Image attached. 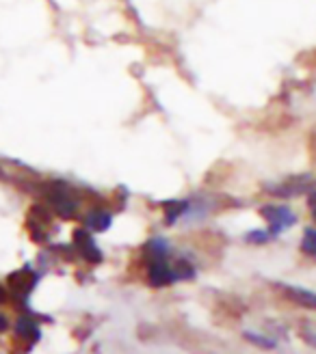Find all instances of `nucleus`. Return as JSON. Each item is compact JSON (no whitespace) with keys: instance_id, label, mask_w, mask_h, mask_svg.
<instances>
[{"instance_id":"16","label":"nucleus","mask_w":316,"mask_h":354,"mask_svg":"<svg viewBox=\"0 0 316 354\" xmlns=\"http://www.w3.org/2000/svg\"><path fill=\"white\" fill-rule=\"evenodd\" d=\"M306 207H308V214L312 216V221H314V225H316V186L306 194Z\"/></svg>"},{"instance_id":"6","label":"nucleus","mask_w":316,"mask_h":354,"mask_svg":"<svg viewBox=\"0 0 316 354\" xmlns=\"http://www.w3.org/2000/svg\"><path fill=\"white\" fill-rule=\"evenodd\" d=\"M72 244H74V251L78 257H82L85 261L89 263H100L104 259V253L100 251V246L94 238L91 232H87L85 227H76L74 234H72Z\"/></svg>"},{"instance_id":"20","label":"nucleus","mask_w":316,"mask_h":354,"mask_svg":"<svg viewBox=\"0 0 316 354\" xmlns=\"http://www.w3.org/2000/svg\"><path fill=\"white\" fill-rule=\"evenodd\" d=\"M5 300H7V290L0 286V303H5Z\"/></svg>"},{"instance_id":"4","label":"nucleus","mask_w":316,"mask_h":354,"mask_svg":"<svg viewBox=\"0 0 316 354\" xmlns=\"http://www.w3.org/2000/svg\"><path fill=\"white\" fill-rule=\"evenodd\" d=\"M215 207H217V197L213 192L195 190L186 197V214H184L182 223H186V225L204 223L215 212Z\"/></svg>"},{"instance_id":"13","label":"nucleus","mask_w":316,"mask_h":354,"mask_svg":"<svg viewBox=\"0 0 316 354\" xmlns=\"http://www.w3.org/2000/svg\"><path fill=\"white\" fill-rule=\"evenodd\" d=\"M299 251L306 257L316 259V225H308L301 232V240H299Z\"/></svg>"},{"instance_id":"8","label":"nucleus","mask_w":316,"mask_h":354,"mask_svg":"<svg viewBox=\"0 0 316 354\" xmlns=\"http://www.w3.org/2000/svg\"><path fill=\"white\" fill-rule=\"evenodd\" d=\"M141 253L148 259H161V257H173V244L167 236H152L143 242Z\"/></svg>"},{"instance_id":"5","label":"nucleus","mask_w":316,"mask_h":354,"mask_svg":"<svg viewBox=\"0 0 316 354\" xmlns=\"http://www.w3.org/2000/svg\"><path fill=\"white\" fill-rule=\"evenodd\" d=\"M113 223H115L113 207L102 205V203L89 205L80 216V227H85L87 232H91L94 236L96 234H107L109 229L113 227Z\"/></svg>"},{"instance_id":"14","label":"nucleus","mask_w":316,"mask_h":354,"mask_svg":"<svg viewBox=\"0 0 316 354\" xmlns=\"http://www.w3.org/2000/svg\"><path fill=\"white\" fill-rule=\"evenodd\" d=\"M243 240L247 242L249 246H267L275 238L271 236V232L267 227H254V229H249V232L243 234Z\"/></svg>"},{"instance_id":"11","label":"nucleus","mask_w":316,"mask_h":354,"mask_svg":"<svg viewBox=\"0 0 316 354\" xmlns=\"http://www.w3.org/2000/svg\"><path fill=\"white\" fill-rule=\"evenodd\" d=\"M282 292L288 300H292V303L308 307V309H316V292L306 290V288H297V286H282Z\"/></svg>"},{"instance_id":"19","label":"nucleus","mask_w":316,"mask_h":354,"mask_svg":"<svg viewBox=\"0 0 316 354\" xmlns=\"http://www.w3.org/2000/svg\"><path fill=\"white\" fill-rule=\"evenodd\" d=\"M9 326V322H7V317L3 315V313H0V333H3L5 328Z\"/></svg>"},{"instance_id":"9","label":"nucleus","mask_w":316,"mask_h":354,"mask_svg":"<svg viewBox=\"0 0 316 354\" xmlns=\"http://www.w3.org/2000/svg\"><path fill=\"white\" fill-rule=\"evenodd\" d=\"M161 212H163V223L167 227L180 225L186 214V197H173L161 201Z\"/></svg>"},{"instance_id":"12","label":"nucleus","mask_w":316,"mask_h":354,"mask_svg":"<svg viewBox=\"0 0 316 354\" xmlns=\"http://www.w3.org/2000/svg\"><path fill=\"white\" fill-rule=\"evenodd\" d=\"M40 326H37V322H33L30 317H20V320L15 322V337L17 339H24L26 344H35L40 339Z\"/></svg>"},{"instance_id":"2","label":"nucleus","mask_w":316,"mask_h":354,"mask_svg":"<svg viewBox=\"0 0 316 354\" xmlns=\"http://www.w3.org/2000/svg\"><path fill=\"white\" fill-rule=\"evenodd\" d=\"M46 205L55 216L63 221H74L82 209L80 192L65 182H52L46 192Z\"/></svg>"},{"instance_id":"18","label":"nucleus","mask_w":316,"mask_h":354,"mask_svg":"<svg viewBox=\"0 0 316 354\" xmlns=\"http://www.w3.org/2000/svg\"><path fill=\"white\" fill-rule=\"evenodd\" d=\"M304 337H306V342H308L310 346L316 348V333H304Z\"/></svg>"},{"instance_id":"17","label":"nucleus","mask_w":316,"mask_h":354,"mask_svg":"<svg viewBox=\"0 0 316 354\" xmlns=\"http://www.w3.org/2000/svg\"><path fill=\"white\" fill-rule=\"evenodd\" d=\"M310 151H312V158L316 162V126L312 128V134H310Z\"/></svg>"},{"instance_id":"15","label":"nucleus","mask_w":316,"mask_h":354,"mask_svg":"<svg viewBox=\"0 0 316 354\" xmlns=\"http://www.w3.org/2000/svg\"><path fill=\"white\" fill-rule=\"evenodd\" d=\"M245 337H247L249 342H254L256 346H260V348H275V342L273 339L262 337V335H258V333H245Z\"/></svg>"},{"instance_id":"10","label":"nucleus","mask_w":316,"mask_h":354,"mask_svg":"<svg viewBox=\"0 0 316 354\" xmlns=\"http://www.w3.org/2000/svg\"><path fill=\"white\" fill-rule=\"evenodd\" d=\"M9 286H11V292L15 296H28L33 292V288L37 286V274H35L28 266L22 270H17L9 277Z\"/></svg>"},{"instance_id":"3","label":"nucleus","mask_w":316,"mask_h":354,"mask_svg":"<svg viewBox=\"0 0 316 354\" xmlns=\"http://www.w3.org/2000/svg\"><path fill=\"white\" fill-rule=\"evenodd\" d=\"M314 186H316L314 175L295 173V175H284V177H277V180H273V182H267L265 186H262V190L277 201H290L297 197H306Z\"/></svg>"},{"instance_id":"7","label":"nucleus","mask_w":316,"mask_h":354,"mask_svg":"<svg viewBox=\"0 0 316 354\" xmlns=\"http://www.w3.org/2000/svg\"><path fill=\"white\" fill-rule=\"evenodd\" d=\"M52 223V212L48 205H33L30 207V234L37 242H44L46 234H48V227Z\"/></svg>"},{"instance_id":"1","label":"nucleus","mask_w":316,"mask_h":354,"mask_svg":"<svg viewBox=\"0 0 316 354\" xmlns=\"http://www.w3.org/2000/svg\"><path fill=\"white\" fill-rule=\"evenodd\" d=\"M260 218L265 221V227L271 232V236L277 240L284 234H288L290 229L299 225V212H297L288 201H265L258 207Z\"/></svg>"}]
</instances>
